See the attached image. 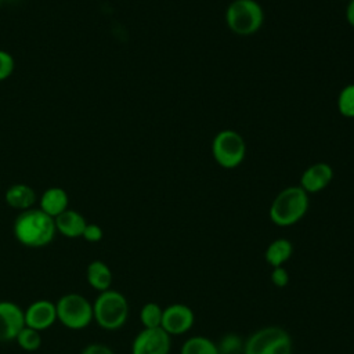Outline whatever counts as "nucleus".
<instances>
[{
	"label": "nucleus",
	"mask_w": 354,
	"mask_h": 354,
	"mask_svg": "<svg viewBox=\"0 0 354 354\" xmlns=\"http://www.w3.org/2000/svg\"><path fill=\"white\" fill-rule=\"evenodd\" d=\"M6 203L17 210H28L32 209L35 202H36V192L32 187H29L28 184H12L4 195Z\"/></svg>",
	"instance_id": "nucleus-15"
},
{
	"label": "nucleus",
	"mask_w": 354,
	"mask_h": 354,
	"mask_svg": "<svg viewBox=\"0 0 354 354\" xmlns=\"http://www.w3.org/2000/svg\"><path fill=\"white\" fill-rule=\"evenodd\" d=\"M293 340L281 326H264L254 330L245 342L242 354H292Z\"/></svg>",
	"instance_id": "nucleus-4"
},
{
	"label": "nucleus",
	"mask_w": 354,
	"mask_h": 354,
	"mask_svg": "<svg viewBox=\"0 0 354 354\" xmlns=\"http://www.w3.org/2000/svg\"><path fill=\"white\" fill-rule=\"evenodd\" d=\"M86 279L88 285L100 293L111 289L113 274L106 263L102 260H93L86 268Z\"/></svg>",
	"instance_id": "nucleus-14"
},
{
	"label": "nucleus",
	"mask_w": 354,
	"mask_h": 354,
	"mask_svg": "<svg viewBox=\"0 0 354 354\" xmlns=\"http://www.w3.org/2000/svg\"><path fill=\"white\" fill-rule=\"evenodd\" d=\"M308 210V194L300 187L282 189L270 206V220L278 227H289L299 223Z\"/></svg>",
	"instance_id": "nucleus-2"
},
{
	"label": "nucleus",
	"mask_w": 354,
	"mask_h": 354,
	"mask_svg": "<svg viewBox=\"0 0 354 354\" xmlns=\"http://www.w3.org/2000/svg\"><path fill=\"white\" fill-rule=\"evenodd\" d=\"M346 19L351 26H354V0H351L346 8Z\"/></svg>",
	"instance_id": "nucleus-27"
},
{
	"label": "nucleus",
	"mask_w": 354,
	"mask_h": 354,
	"mask_svg": "<svg viewBox=\"0 0 354 354\" xmlns=\"http://www.w3.org/2000/svg\"><path fill=\"white\" fill-rule=\"evenodd\" d=\"M80 354H116L109 346L104 344V343H90L86 347H83V350L80 351Z\"/></svg>",
	"instance_id": "nucleus-26"
},
{
	"label": "nucleus",
	"mask_w": 354,
	"mask_h": 354,
	"mask_svg": "<svg viewBox=\"0 0 354 354\" xmlns=\"http://www.w3.org/2000/svg\"><path fill=\"white\" fill-rule=\"evenodd\" d=\"M24 317L26 326L39 332L46 330L57 321L55 303L48 299H37L24 310Z\"/></svg>",
	"instance_id": "nucleus-11"
},
{
	"label": "nucleus",
	"mask_w": 354,
	"mask_h": 354,
	"mask_svg": "<svg viewBox=\"0 0 354 354\" xmlns=\"http://www.w3.org/2000/svg\"><path fill=\"white\" fill-rule=\"evenodd\" d=\"M264 21L261 6L254 0H234L225 11L228 28L241 36L256 33Z\"/></svg>",
	"instance_id": "nucleus-6"
},
{
	"label": "nucleus",
	"mask_w": 354,
	"mask_h": 354,
	"mask_svg": "<svg viewBox=\"0 0 354 354\" xmlns=\"http://www.w3.org/2000/svg\"><path fill=\"white\" fill-rule=\"evenodd\" d=\"M293 254V245L289 239L286 238H277L272 242L268 243L264 252V259L266 263L274 268V267H281L286 261L290 260Z\"/></svg>",
	"instance_id": "nucleus-17"
},
{
	"label": "nucleus",
	"mask_w": 354,
	"mask_h": 354,
	"mask_svg": "<svg viewBox=\"0 0 354 354\" xmlns=\"http://www.w3.org/2000/svg\"><path fill=\"white\" fill-rule=\"evenodd\" d=\"M171 336L162 328H142L131 342V354H169Z\"/></svg>",
	"instance_id": "nucleus-8"
},
{
	"label": "nucleus",
	"mask_w": 354,
	"mask_h": 354,
	"mask_svg": "<svg viewBox=\"0 0 354 354\" xmlns=\"http://www.w3.org/2000/svg\"><path fill=\"white\" fill-rule=\"evenodd\" d=\"M68 203L69 198L66 191L59 187H51L41 194L39 209H41L46 214L55 218L58 214L68 209Z\"/></svg>",
	"instance_id": "nucleus-16"
},
{
	"label": "nucleus",
	"mask_w": 354,
	"mask_h": 354,
	"mask_svg": "<svg viewBox=\"0 0 354 354\" xmlns=\"http://www.w3.org/2000/svg\"><path fill=\"white\" fill-rule=\"evenodd\" d=\"M94 322L105 330L120 329L129 318V301L115 289L100 292L93 303Z\"/></svg>",
	"instance_id": "nucleus-3"
},
{
	"label": "nucleus",
	"mask_w": 354,
	"mask_h": 354,
	"mask_svg": "<svg viewBox=\"0 0 354 354\" xmlns=\"http://www.w3.org/2000/svg\"><path fill=\"white\" fill-rule=\"evenodd\" d=\"M212 153L221 167L234 169L242 163L246 153V145L239 133L227 129L214 136L212 141Z\"/></svg>",
	"instance_id": "nucleus-7"
},
{
	"label": "nucleus",
	"mask_w": 354,
	"mask_h": 354,
	"mask_svg": "<svg viewBox=\"0 0 354 354\" xmlns=\"http://www.w3.org/2000/svg\"><path fill=\"white\" fill-rule=\"evenodd\" d=\"M24 328V310L14 301L0 300V343L15 340Z\"/></svg>",
	"instance_id": "nucleus-10"
},
{
	"label": "nucleus",
	"mask_w": 354,
	"mask_h": 354,
	"mask_svg": "<svg viewBox=\"0 0 354 354\" xmlns=\"http://www.w3.org/2000/svg\"><path fill=\"white\" fill-rule=\"evenodd\" d=\"M218 354H235L238 350L243 351V342L235 335H225L217 344Z\"/></svg>",
	"instance_id": "nucleus-22"
},
{
	"label": "nucleus",
	"mask_w": 354,
	"mask_h": 354,
	"mask_svg": "<svg viewBox=\"0 0 354 354\" xmlns=\"http://www.w3.org/2000/svg\"><path fill=\"white\" fill-rule=\"evenodd\" d=\"M195 324L194 310L183 303H173L163 308L160 328L170 336L187 333Z\"/></svg>",
	"instance_id": "nucleus-9"
},
{
	"label": "nucleus",
	"mask_w": 354,
	"mask_h": 354,
	"mask_svg": "<svg viewBox=\"0 0 354 354\" xmlns=\"http://www.w3.org/2000/svg\"><path fill=\"white\" fill-rule=\"evenodd\" d=\"M0 3H1V0H0Z\"/></svg>",
	"instance_id": "nucleus-28"
},
{
	"label": "nucleus",
	"mask_w": 354,
	"mask_h": 354,
	"mask_svg": "<svg viewBox=\"0 0 354 354\" xmlns=\"http://www.w3.org/2000/svg\"><path fill=\"white\" fill-rule=\"evenodd\" d=\"M12 231L22 246L33 249L50 245L57 234L54 218L39 207L21 212L14 221Z\"/></svg>",
	"instance_id": "nucleus-1"
},
{
	"label": "nucleus",
	"mask_w": 354,
	"mask_h": 354,
	"mask_svg": "<svg viewBox=\"0 0 354 354\" xmlns=\"http://www.w3.org/2000/svg\"><path fill=\"white\" fill-rule=\"evenodd\" d=\"M180 354H218L217 343L206 336H191L188 337L181 348Z\"/></svg>",
	"instance_id": "nucleus-18"
},
{
	"label": "nucleus",
	"mask_w": 354,
	"mask_h": 354,
	"mask_svg": "<svg viewBox=\"0 0 354 354\" xmlns=\"http://www.w3.org/2000/svg\"><path fill=\"white\" fill-rule=\"evenodd\" d=\"M104 236V232H102V228L98 225V224H94V223H87L84 231H83V235L82 238L90 243H97L102 239Z\"/></svg>",
	"instance_id": "nucleus-25"
},
{
	"label": "nucleus",
	"mask_w": 354,
	"mask_h": 354,
	"mask_svg": "<svg viewBox=\"0 0 354 354\" xmlns=\"http://www.w3.org/2000/svg\"><path fill=\"white\" fill-rule=\"evenodd\" d=\"M270 278H271L272 285L277 286V288H285L289 283V272H288V270L283 266L274 267L271 270Z\"/></svg>",
	"instance_id": "nucleus-24"
},
{
	"label": "nucleus",
	"mask_w": 354,
	"mask_h": 354,
	"mask_svg": "<svg viewBox=\"0 0 354 354\" xmlns=\"http://www.w3.org/2000/svg\"><path fill=\"white\" fill-rule=\"evenodd\" d=\"M163 307L155 301L145 303L140 310V321L142 328H160Z\"/></svg>",
	"instance_id": "nucleus-19"
},
{
	"label": "nucleus",
	"mask_w": 354,
	"mask_h": 354,
	"mask_svg": "<svg viewBox=\"0 0 354 354\" xmlns=\"http://www.w3.org/2000/svg\"><path fill=\"white\" fill-rule=\"evenodd\" d=\"M14 66L15 62L12 55L6 50H0V82L12 75Z\"/></svg>",
	"instance_id": "nucleus-23"
},
{
	"label": "nucleus",
	"mask_w": 354,
	"mask_h": 354,
	"mask_svg": "<svg viewBox=\"0 0 354 354\" xmlns=\"http://www.w3.org/2000/svg\"><path fill=\"white\" fill-rule=\"evenodd\" d=\"M57 321L68 329L80 330L87 328L93 321V303L80 293L62 295L55 301Z\"/></svg>",
	"instance_id": "nucleus-5"
},
{
	"label": "nucleus",
	"mask_w": 354,
	"mask_h": 354,
	"mask_svg": "<svg viewBox=\"0 0 354 354\" xmlns=\"http://www.w3.org/2000/svg\"><path fill=\"white\" fill-rule=\"evenodd\" d=\"M15 342L25 351H36L41 346V335L39 330L25 325V328L15 337Z\"/></svg>",
	"instance_id": "nucleus-20"
},
{
	"label": "nucleus",
	"mask_w": 354,
	"mask_h": 354,
	"mask_svg": "<svg viewBox=\"0 0 354 354\" xmlns=\"http://www.w3.org/2000/svg\"><path fill=\"white\" fill-rule=\"evenodd\" d=\"M55 230L66 238H80L87 225L86 218L76 210L66 209L55 218Z\"/></svg>",
	"instance_id": "nucleus-13"
},
{
	"label": "nucleus",
	"mask_w": 354,
	"mask_h": 354,
	"mask_svg": "<svg viewBox=\"0 0 354 354\" xmlns=\"http://www.w3.org/2000/svg\"><path fill=\"white\" fill-rule=\"evenodd\" d=\"M339 112L346 118H354V83L342 88L337 97Z\"/></svg>",
	"instance_id": "nucleus-21"
},
{
	"label": "nucleus",
	"mask_w": 354,
	"mask_h": 354,
	"mask_svg": "<svg viewBox=\"0 0 354 354\" xmlns=\"http://www.w3.org/2000/svg\"><path fill=\"white\" fill-rule=\"evenodd\" d=\"M333 178L332 167L325 162H318L307 167L300 177V187L307 194L322 191Z\"/></svg>",
	"instance_id": "nucleus-12"
}]
</instances>
